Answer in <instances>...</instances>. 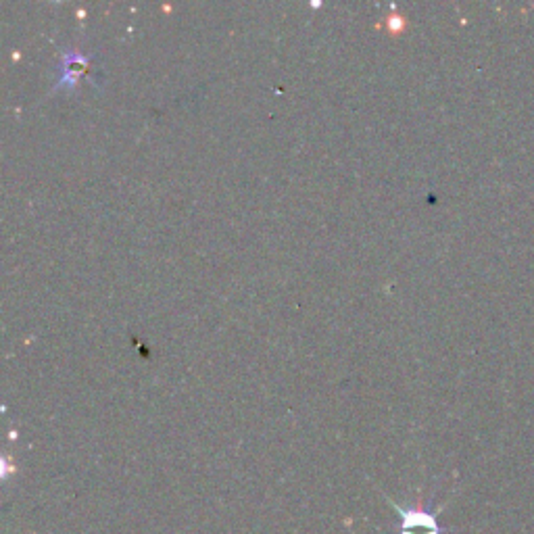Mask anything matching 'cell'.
Wrapping results in <instances>:
<instances>
[{
  "instance_id": "obj_3",
  "label": "cell",
  "mask_w": 534,
  "mask_h": 534,
  "mask_svg": "<svg viewBox=\"0 0 534 534\" xmlns=\"http://www.w3.org/2000/svg\"><path fill=\"white\" fill-rule=\"evenodd\" d=\"M403 26V21H399V19H391V30H399Z\"/></svg>"
},
{
  "instance_id": "obj_2",
  "label": "cell",
  "mask_w": 534,
  "mask_h": 534,
  "mask_svg": "<svg viewBox=\"0 0 534 534\" xmlns=\"http://www.w3.org/2000/svg\"><path fill=\"white\" fill-rule=\"evenodd\" d=\"M395 507L401 516V534H441V526L432 512L416 507Z\"/></svg>"
},
{
  "instance_id": "obj_1",
  "label": "cell",
  "mask_w": 534,
  "mask_h": 534,
  "mask_svg": "<svg viewBox=\"0 0 534 534\" xmlns=\"http://www.w3.org/2000/svg\"><path fill=\"white\" fill-rule=\"evenodd\" d=\"M90 61H92L90 55L78 53V51H74V48H67V51H63L61 53V65H59V80H57L53 92L61 90V88L67 92L76 90L80 78L86 74Z\"/></svg>"
}]
</instances>
